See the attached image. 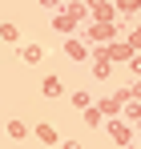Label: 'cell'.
<instances>
[{"mask_svg": "<svg viewBox=\"0 0 141 149\" xmlns=\"http://www.w3.org/2000/svg\"><path fill=\"white\" fill-rule=\"evenodd\" d=\"M40 4H45V8H52V4H57V0H40Z\"/></svg>", "mask_w": 141, "mask_h": 149, "instance_id": "1", "label": "cell"}]
</instances>
